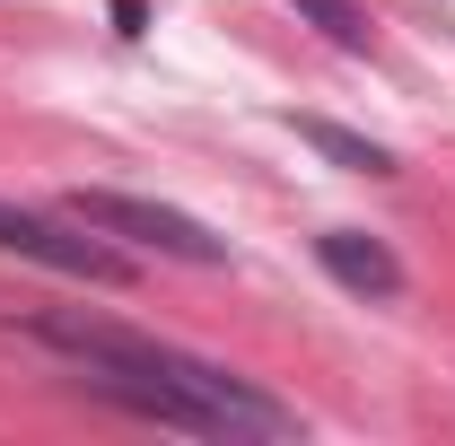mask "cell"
I'll list each match as a JSON object with an SVG mask.
<instances>
[{
  "label": "cell",
  "mask_w": 455,
  "mask_h": 446,
  "mask_svg": "<svg viewBox=\"0 0 455 446\" xmlns=\"http://www.w3.org/2000/svg\"><path fill=\"white\" fill-rule=\"evenodd\" d=\"M307 27H324V44H341V53H368V9L359 0H289Z\"/></svg>",
  "instance_id": "cell-6"
},
{
  "label": "cell",
  "mask_w": 455,
  "mask_h": 446,
  "mask_svg": "<svg viewBox=\"0 0 455 446\" xmlns=\"http://www.w3.org/2000/svg\"><path fill=\"white\" fill-rule=\"evenodd\" d=\"M0 254H18V263H44V272H70V280H97V289L132 280V254H123L114 236H97V227H79L70 211H61V219H44V211H18V202H0Z\"/></svg>",
  "instance_id": "cell-3"
},
{
  "label": "cell",
  "mask_w": 455,
  "mask_h": 446,
  "mask_svg": "<svg viewBox=\"0 0 455 446\" xmlns=\"http://www.w3.org/2000/svg\"><path fill=\"white\" fill-rule=\"evenodd\" d=\"M315 263H324L350 298H368V307H395L403 289H411L403 254L386 245V236H368V227H324V236H315Z\"/></svg>",
  "instance_id": "cell-4"
},
{
  "label": "cell",
  "mask_w": 455,
  "mask_h": 446,
  "mask_svg": "<svg viewBox=\"0 0 455 446\" xmlns=\"http://www.w3.org/2000/svg\"><path fill=\"white\" fill-rule=\"evenodd\" d=\"M61 211L79 227H97L114 245H140V254H167V263H193V272H220L228 263V236L193 219V211H167V202H140V193H106V184H70Z\"/></svg>",
  "instance_id": "cell-2"
},
{
  "label": "cell",
  "mask_w": 455,
  "mask_h": 446,
  "mask_svg": "<svg viewBox=\"0 0 455 446\" xmlns=\"http://www.w3.org/2000/svg\"><path fill=\"white\" fill-rule=\"evenodd\" d=\"M27 341H44L61 359H79V386H158L184 394L220 420V438H298V411L281 394H263L254 377H236L202 350H175L158 333H132V324H106V315H79V307H36L27 315Z\"/></svg>",
  "instance_id": "cell-1"
},
{
  "label": "cell",
  "mask_w": 455,
  "mask_h": 446,
  "mask_svg": "<svg viewBox=\"0 0 455 446\" xmlns=\"http://www.w3.org/2000/svg\"><path fill=\"white\" fill-rule=\"evenodd\" d=\"M289 131H298L307 149H324L333 167H350V175H395V149H377L368 131H341V123H324V114H289Z\"/></svg>",
  "instance_id": "cell-5"
}]
</instances>
